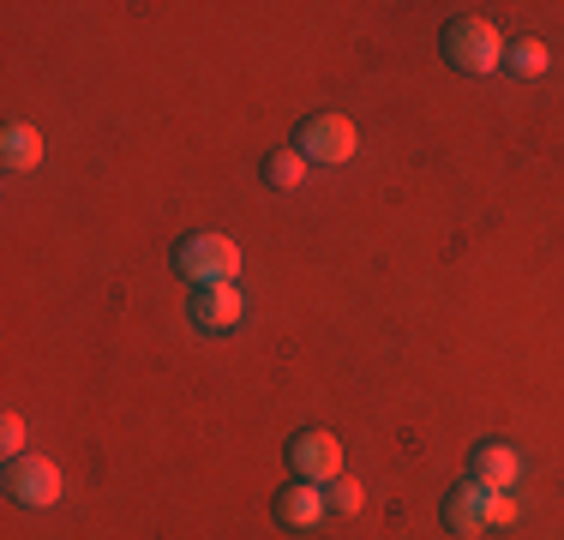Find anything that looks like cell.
Listing matches in <instances>:
<instances>
[{
    "instance_id": "7",
    "label": "cell",
    "mask_w": 564,
    "mask_h": 540,
    "mask_svg": "<svg viewBox=\"0 0 564 540\" xmlns=\"http://www.w3.org/2000/svg\"><path fill=\"white\" fill-rule=\"evenodd\" d=\"M468 480L487 486V493H510V486L522 480V456L510 451V444L487 439V444H475V451H468Z\"/></svg>"
},
{
    "instance_id": "11",
    "label": "cell",
    "mask_w": 564,
    "mask_h": 540,
    "mask_svg": "<svg viewBox=\"0 0 564 540\" xmlns=\"http://www.w3.org/2000/svg\"><path fill=\"white\" fill-rule=\"evenodd\" d=\"M546 61H553V54H546L541 36H517V43L505 48V73H517V78H541Z\"/></svg>"
},
{
    "instance_id": "8",
    "label": "cell",
    "mask_w": 564,
    "mask_h": 540,
    "mask_svg": "<svg viewBox=\"0 0 564 540\" xmlns=\"http://www.w3.org/2000/svg\"><path fill=\"white\" fill-rule=\"evenodd\" d=\"M318 517H325V486H313V480L276 486V522L282 529H313Z\"/></svg>"
},
{
    "instance_id": "9",
    "label": "cell",
    "mask_w": 564,
    "mask_h": 540,
    "mask_svg": "<svg viewBox=\"0 0 564 540\" xmlns=\"http://www.w3.org/2000/svg\"><path fill=\"white\" fill-rule=\"evenodd\" d=\"M445 529L463 534V540H475L480 529H487V486H475V480L456 486V493L445 498Z\"/></svg>"
},
{
    "instance_id": "1",
    "label": "cell",
    "mask_w": 564,
    "mask_h": 540,
    "mask_svg": "<svg viewBox=\"0 0 564 540\" xmlns=\"http://www.w3.org/2000/svg\"><path fill=\"white\" fill-rule=\"evenodd\" d=\"M174 277H186L193 289L235 282L240 277V247L228 235H186L181 247H174Z\"/></svg>"
},
{
    "instance_id": "15",
    "label": "cell",
    "mask_w": 564,
    "mask_h": 540,
    "mask_svg": "<svg viewBox=\"0 0 564 540\" xmlns=\"http://www.w3.org/2000/svg\"><path fill=\"white\" fill-rule=\"evenodd\" d=\"M0 451L24 456V421H19V414H7V421H0Z\"/></svg>"
},
{
    "instance_id": "6",
    "label": "cell",
    "mask_w": 564,
    "mask_h": 540,
    "mask_svg": "<svg viewBox=\"0 0 564 540\" xmlns=\"http://www.w3.org/2000/svg\"><path fill=\"white\" fill-rule=\"evenodd\" d=\"M240 318H247V294H240V282H210V289L193 294V324L205 336H228Z\"/></svg>"
},
{
    "instance_id": "13",
    "label": "cell",
    "mask_w": 564,
    "mask_h": 540,
    "mask_svg": "<svg viewBox=\"0 0 564 540\" xmlns=\"http://www.w3.org/2000/svg\"><path fill=\"white\" fill-rule=\"evenodd\" d=\"M360 505H367V493H360V480L337 475V480L325 486V510H330V517H355Z\"/></svg>"
},
{
    "instance_id": "2",
    "label": "cell",
    "mask_w": 564,
    "mask_h": 540,
    "mask_svg": "<svg viewBox=\"0 0 564 540\" xmlns=\"http://www.w3.org/2000/svg\"><path fill=\"white\" fill-rule=\"evenodd\" d=\"M445 61L456 73L480 78V73H492V66H505V43L487 19H451L445 24Z\"/></svg>"
},
{
    "instance_id": "14",
    "label": "cell",
    "mask_w": 564,
    "mask_h": 540,
    "mask_svg": "<svg viewBox=\"0 0 564 540\" xmlns=\"http://www.w3.org/2000/svg\"><path fill=\"white\" fill-rule=\"evenodd\" d=\"M505 522H517V498H510V493H487V529H505Z\"/></svg>"
},
{
    "instance_id": "10",
    "label": "cell",
    "mask_w": 564,
    "mask_h": 540,
    "mask_svg": "<svg viewBox=\"0 0 564 540\" xmlns=\"http://www.w3.org/2000/svg\"><path fill=\"white\" fill-rule=\"evenodd\" d=\"M0 156H7V169H36L43 162V132L31 127V120H7V132H0Z\"/></svg>"
},
{
    "instance_id": "5",
    "label": "cell",
    "mask_w": 564,
    "mask_h": 540,
    "mask_svg": "<svg viewBox=\"0 0 564 540\" xmlns=\"http://www.w3.org/2000/svg\"><path fill=\"white\" fill-rule=\"evenodd\" d=\"M7 493H12V505H24V510H48V505H61V468L48 463V456L24 451L7 463Z\"/></svg>"
},
{
    "instance_id": "12",
    "label": "cell",
    "mask_w": 564,
    "mask_h": 540,
    "mask_svg": "<svg viewBox=\"0 0 564 540\" xmlns=\"http://www.w3.org/2000/svg\"><path fill=\"white\" fill-rule=\"evenodd\" d=\"M259 174H264V186H271V193H289V186L306 181V156L301 151H271Z\"/></svg>"
},
{
    "instance_id": "3",
    "label": "cell",
    "mask_w": 564,
    "mask_h": 540,
    "mask_svg": "<svg viewBox=\"0 0 564 540\" xmlns=\"http://www.w3.org/2000/svg\"><path fill=\"white\" fill-rule=\"evenodd\" d=\"M355 120L337 115V108H318V115H306L301 127H294V151L306 162H348L355 156Z\"/></svg>"
},
{
    "instance_id": "4",
    "label": "cell",
    "mask_w": 564,
    "mask_h": 540,
    "mask_svg": "<svg viewBox=\"0 0 564 540\" xmlns=\"http://www.w3.org/2000/svg\"><path fill=\"white\" fill-rule=\"evenodd\" d=\"M289 468H294V480L330 486L343 475V439H337V432H325V426L294 432V439H289Z\"/></svg>"
}]
</instances>
